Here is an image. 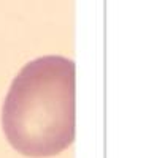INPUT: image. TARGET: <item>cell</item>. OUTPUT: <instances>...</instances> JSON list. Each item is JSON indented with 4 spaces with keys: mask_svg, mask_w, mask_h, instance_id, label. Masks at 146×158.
Listing matches in <instances>:
<instances>
[{
    "mask_svg": "<svg viewBox=\"0 0 146 158\" xmlns=\"http://www.w3.org/2000/svg\"><path fill=\"white\" fill-rule=\"evenodd\" d=\"M75 62L41 56L21 68L2 106L8 144L27 158H51L75 141Z\"/></svg>",
    "mask_w": 146,
    "mask_h": 158,
    "instance_id": "obj_1",
    "label": "cell"
}]
</instances>
